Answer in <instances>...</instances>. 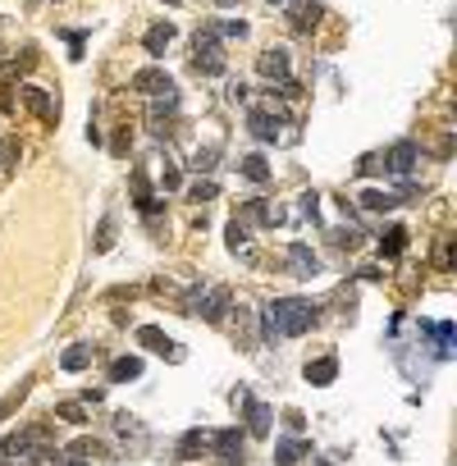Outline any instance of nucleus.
I'll use <instances>...</instances> for the list:
<instances>
[{"label": "nucleus", "instance_id": "393cba45", "mask_svg": "<svg viewBox=\"0 0 457 466\" xmlns=\"http://www.w3.org/2000/svg\"><path fill=\"white\" fill-rule=\"evenodd\" d=\"M228 247H233V251H238V247H247V228H242L238 219L228 224Z\"/></svg>", "mask_w": 457, "mask_h": 466}, {"label": "nucleus", "instance_id": "4be33fe9", "mask_svg": "<svg viewBox=\"0 0 457 466\" xmlns=\"http://www.w3.org/2000/svg\"><path fill=\"white\" fill-rule=\"evenodd\" d=\"M28 389H33V384L23 380V384H19V389H14V393H10V398L0 402V421H5V416H10V412H14V407H19V402H23V398H28Z\"/></svg>", "mask_w": 457, "mask_h": 466}, {"label": "nucleus", "instance_id": "9b49d317", "mask_svg": "<svg viewBox=\"0 0 457 466\" xmlns=\"http://www.w3.org/2000/svg\"><path fill=\"white\" fill-rule=\"evenodd\" d=\"M412 165H416V142H398L389 151V160H384V169H393V174H412Z\"/></svg>", "mask_w": 457, "mask_h": 466}, {"label": "nucleus", "instance_id": "0eeeda50", "mask_svg": "<svg viewBox=\"0 0 457 466\" xmlns=\"http://www.w3.org/2000/svg\"><path fill=\"white\" fill-rule=\"evenodd\" d=\"M288 265H293L297 279H316V274H320V256L311 247H302V242H293V247H288Z\"/></svg>", "mask_w": 457, "mask_h": 466}, {"label": "nucleus", "instance_id": "aec40b11", "mask_svg": "<svg viewBox=\"0 0 457 466\" xmlns=\"http://www.w3.org/2000/svg\"><path fill=\"white\" fill-rule=\"evenodd\" d=\"M247 416H251V434H265V430H270V407L247 402Z\"/></svg>", "mask_w": 457, "mask_h": 466}, {"label": "nucleus", "instance_id": "dca6fc26", "mask_svg": "<svg viewBox=\"0 0 457 466\" xmlns=\"http://www.w3.org/2000/svg\"><path fill=\"white\" fill-rule=\"evenodd\" d=\"M88 361H92V343H78V347H69L65 357H60V366L65 370H83Z\"/></svg>", "mask_w": 457, "mask_h": 466}, {"label": "nucleus", "instance_id": "f03ea898", "mask_svg": "<svg viewBox=\"0 0 457 466\" xmlns=\"http://www.w3.org/2000/svg\"><path fill=\"white\" fill-rule=\"evenodd\" d=\"M197 55H192V65L201 69V74H224V51H219L215 33H197Z\"/></svg>", "mask_w": 457, "mask_h": 466}, {"label": "nucleus", "instance_id": "39448f33", "mask_svg": "<svg viewBox=\"0 0 457 466\" xmlns=\"http://www.w3.org/2000/svg\"><path fill=\"white\" fill-rule=\"evenodd\" d=\"M133 87H138L142 97H174V83H169V74L165 69H142V74H133Z\"/></svg>", "mask_w": 457, "mask_h": 466}, {"label": "nucleus", "instance_id": "2eb2a0df", "mask_svg": "<svg viewBox=\"0 0 457 466\" xmlns=\"http://www.w3.org/2000/svg\"><path fill=\"white\" fill-rule=\"evenodd\" d=\"M138 375H142V361L138 357H119L115 366H110V380H115V384H128V380H138Z\"/></svg>", "mask_w": 457, "mask_h": 466}, {"label": "nucleus", "instance_id": "bb28decb", "mask_svg": "<svg viewBox=\"0 0 457 466\" xmlns=\"http://www.w3.org/2000/svg\"><path fill=\"white\" fill-rule=\"evenodd\" d=\"M403 228H389V238H384V251H389V256H398V251H403Z\"/></svg>", "mask_w": 457, "mask_h": 466}, {"label": "nucleus", "instance_id": "6e6552de", "mask_svg": "<svg viewBox=\"0 0 457 466\" xmlns=\"http://www.w3.org/2000/svg\"><path fill=\"white\" fill-rule=\"evenodd\" d=\"M23 106L33 110L37 119H46V124H55V115H60V106H55V101L46 97L42 87H23Z\"/></svg>", "mask_w": 457, "mask_h": 466}, {"label": "nucleus", "instance_id": "5701e85b", "mask_svg": "<svg viewBox=\"0 0 457 466\" xmlns=\"http://www.w3.org/2000/svg\"><path fill=\"white\" fill-rule=\"evenodd\" d=\"M435 338H439V357L453 352V325H435Z\"/></svg>", "mask_w": 457, "mask_h": 466}, {"label": "nucleus", "instance_id": "9d476101", "mask_svg": "<svg viewBox=\"0 0 457 466\" xmlns=\"http://www.w3.org/2000/svg\"><path fill=\"white\" fill-rule=\"evenodd\" d=\"M28 448H46V430H23V434H14V439H5V448H0V453L28 457Z\"/></svg>", "mask_w": 457, "mask_h": 466}, {"label": "nucleus", "instance_id": "a211bd4d", "mask_svg": "<svg viewBox=\"0 0 457 466\" xmlns=\"http://www.w3.org/2000/svg\"><path fill=\"white\" fill-rule=\"evenodd\" d=\"M242 174H247L251 183H265V178H270V165H265V156H247V160H242Z\"/></svg>", "mask_w": 457, "mask_h": 466}, {"label": "nucleus", "instance_id": "6ab92c4d", "mask_svg": "<svg viewBox=\"0 0 457 466\" xmlns=\"http://www.w3.org/2000/svg\"><path fill=\"white\" fill-rule=\"evenodd\" d=\"M306 448L297 444V439H283L279 448H274V457H279V466H297V457H302Z\"/></svg>", "mask_w": 457, "mask_h": 466}, {"label": "nucleus", "instance_id": "f3484780", "mask_svg": "<svg viewBox=\"0 0 457 466\" xmlns=\"http://www.w3.org/2000/svg\"><path fill=\"white\" fill-rule=\"evenodd\" d=\"M55 416H60V421H69V425H83V421H88V402H60V407H55Z\"/></svg>", "mask_w": 457, "mask_h": 466}, {"label": "nucleus", "instance_id": "ddd939ff", "mask_svg": "<svg viewBox=\"0 0 457 466\" xmlns=\"http://www.w3.org/2000/svg\"><path fill=\"white\" fill-rule=\"evenodd\" d=\"M338 375V361L334 357H320V361H306V380L311 384H320V389H325L329 380H334Z\"/></svg>", "mask_w": 457, "mask_h": 466}, {"label": "nucleus", "instance_id": "1a4fd4ad", "mask_svg": "<svg viewBox=\"0 0 457 466\" xmlns=\"http://www.w3.org/2000/svg\"><path fill=\"white\" fill-rule=\"evenodd\" d=\"M256 69H261L265 78H279V83H288V51H279V46H270V51H261V60H256Z\"/></svg>", "mask_w": 457, "mask_h": 466}, {"label": "nucleus", "instance_id": "cd10ccee", "mask_svg": "<svg viewBox=\"0 0 457 466\" xmlns=\"http://www.w3.org/2000/svg\"><path fill=\"white\" fill-rule=\"evenodd\" d=\"M316 19H320V5H302V10H297V28H311Z\"/></svg>", "mask_w": 457, "mask_h": 466}, {"label": "nucleus", "instance_id": "f8f14e48", "mask_svg": "<svg viewBox=\"0 0 457 466\" xmlns=\"http://www.w3.org/2000/svg\"><path fill=\"white\" fill-rule=\"evenodd\" d=\"M251 133H256V138L261 142H274L279 138V115H270V110H251Z\"/></svg>", "mask_w": 457, "mask_h": 466}, {"label": "nucleus", "instance_id": "c85d7f7f", "mask_svg": "<svg viewBox=\"0 0 457 466\" xmlns=\"http://www.w3.org/2000/svg\"><path fill=\"white\" fill-rule=\"evenodd\" d=\"M110 228H115V224H110V219H101V238H97V251H106V247H110V238H115Z\"/></svg>", "mask_w": 457, "mask_h": 466}, {"label": "nucleus", "instance_id": "4468645a", "mask_svg": "<svg viewBox=\"0 0 457 466\" xmlns=\"http://www.w3.org/2000/svg\"><path fill=\"white\" fill-rule=\"evenodd\" d=\"M169 42H174V28H169V23H156L151 33H147V55H165Z\"/></svg>", "mask_w": 457, "mask_h": 466}, {"label": "nucleus", "instance_id": "b1692460", "mask_svg": "<svg viewBox=\"0 0 457 466\" xmlns=\"http://www.w3.org/2000/svg\"><path fill=\"white\" fill-rule=\"evenodd\" d=\"M215 160H219V147H206V151H197V169H215Z\"/></svg>", "mask_w": 457, "mask_h": 466}, {"label": "nucleus", "instance_id": "f257e3e1", "mask_svg": "<svg viewBox=\"0 0 457 466\" xmlns=\"http://www.w3.org/2000/svg\"><path fill=\"white\" fill-rule=\"evenodd\" d=\"M316 325V306L302 302V297H283V302H270L265 306V338H293V334H306Z\"/></svg>", "mask_w": 457, "mask_h": 466}, {"label": "nucleus", "instance_id": "c756f323", "mask_svg": "<svg viewBox=\"0 0 457 466\" xmlns=\"http://www.w3.org/2000/svg\"><path fill=\"white\" fill-rule=\"evenodd\" d=\"M192 197H197V201H210V197H215V183H197Z\"/></svg>", "mask_w": 457, "mask_h": 466}, {"label": "nucleus", "instance_id": "a878e982", "mask_svg": "<svg viewBox=\"0 0 457 466\" xmlns=\"http://www.w3.org/2000/svg\"><path fill=\"white\" fill-rule=\"evenodd\" d=\"M106 448L97 444V439H83V444H74V457H101Z\"/></svg>", "mask_w": 457, "mask_h": 466}, {"label": "nucleus", "instance_id": "7c9ffc66", "mask_svg": "<svg viewBox=\"0 0 457 466\" xmlns=\"http://www.w3.org/2000/svg\"><path fill=\"white\" fill-rule=\"evenodd\" d=\"M14 156H19V151H14V142H5V138H0V160H5V165H14Z\"/></svg>", "mask_w": 457, "mask_h": 466}, {"label": "nucleus", "instance_id": "423d86ee", "mask_svg": "<svg viewBox=\"0 0 457 466\" xmlns=\"http://www.w3.org/2000/svg\"><path fill=\"white\" fill-rule=\"evenodd\" d=\"M138 338H142L147 347H151V352H160V357L183 361V347H174V338H169V334H160L156 325H142V329H138Z\"/></svg>", "mask_w": 457, "mask_h": 466}, {"label": "nucleus", "instance_id": "7ed1b4c3", "mask_svg": "<svg viewBox=\"0 0 457 466\" xmlns=\"http://www.w3.org/2000/svg\"><path fill=\"white\" fill-rule=\"evenodd\" d=\"M224 306H228V293L224 288H210V293H188V311H201L206 320H224Z\"/></svg>", "mask_w": 457, "mask_h": 466}, {"label": "nucleus", "instance_id": "20e7f679", "mask_svg": "<svg viewBox=\"0 0 457 466\" xmlns=\"http://www.w3.org/2000/svg\"><path fill=\"white\" fill-rule=\"evenodd\" d=\"M210 448L219 453V466H238L242 462V430H219V434H210Z\"/></svg>", "mask_w": 457, "mask_h": 466}, {"label": "nucleus", "instance_id": "412c9836", "mask_svg": "<svg viewBox=\"0 0 457 466\" xmlns=\"http://www.w3.org/2000/svg\"><path fill=\"white\" fill-rule=\"evenodd\" d=\"M393 201H398V197H389V192H375V188H370V192H361V206H370V210H389Z\"/></svg>", "mask_w": 457, "mask_h": 466}]
</instances>
